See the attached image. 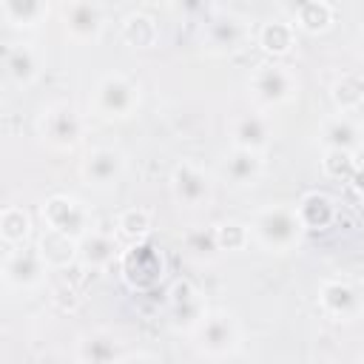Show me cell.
I'll use <instances>...</instances> for the list:
<instances>
[{
  "instance_id": "obj_1",
  "label": "cell",
  "mask_w": 364,
  "mask_h": 364,
  "mask_svg": "<svg viewBox=\"0 0 364 364\" xmlns=\"http://www.w3.org/2000/svg\"><path fill=\"white\" fill-rule=\"evenodd\" d=\"M247 228H250V239L267 253H290L299 247V242L304 236L296 205H287V202L262 205L250 216Z\"/></svg>"
},
{
  "instance_id": "obj_14",
  "label": "cell",
  "mask_w": 364,
  "mask_h": 364,
  "mask_svg": "<svg viewBox=\"0 0 364 364\" xmlns=\"http://www.w3.org/2000/svg\"><path fill=\"white\" fill-rule=\"evenodd\" d=\"M318 310L333 321H355L364 316V293L350 279H324L318 287Z\"/></svg>"
},
{
  "instance_id": "obj_18",
  "label": "cell",
  "mask_w": 364,
  "mask_h": 364,
  "mask_svg": "<svg viewBox=\"0 0 364 364\" xmlns=\"http://www.w3.org/2000/svg\"><path fill=\"white\" fill-rule=\"evenodd\" d=\"M119 242L117 233L105 230V228H94L88 230L80 242H77V262L88 270H108L114 262H119Z\"/></svg>"
},
{
  "instance_id": "obj_12",
  "label": "cell",
  "mask_w": 364,
  "mask_h": 364,
  "mask_svg": "<svg viewBox=\"0 0 364 364\" xmlns=\"http://www.w3.org/2000/svg\"><path fill=\"white\" fill-rule=\"evenodd\" d=\"M250 40V26L239 14H216L202 28V48L213 57H230L242 51Z\"/></svg>"
},
{
  "instance_id": "obj_25",
  "label": "cell",
  "mask_w": 364,
  "mask_h": 364,
  "mask_svg": "<svg viewBox=\"0 0 364 364\" xmlns=\"http://www.w3.org/2000/svg\"><path fill=\"white\" fill-rule=\"evenodd\" d=\"M37 250L51 270H65L68 264L77 262V242L71 236H63V233L48 230V228L37 236Z\"/></svg>"
},
{
  "instance_id": "obj_17",
  "label": "cell",
  "mask_w": 364,
  "mask_h": 364,
  "mask_svg": "<svg viewBox=\"0 0 364 364\" xmlns=\"http://www.w3.org/2000/svg\"><path fill=\"white\" fill-rule=\"evenodd\" d=\"M230 145L264 154L273 142V122L264 111H245L230 119Z\"/></svg>"
},
{
  "instance_id": "obj_21",
  "label": "cell",
  "mask_w": 364,
  "mask_h": 364,
  "mask_svg": "<svg viewBox=\"0 0 364 364\" xmlns=\"http://www.w3.org/2000/svg\"><path fill=\"white\" fill-rule=\"evenodd\" d=\"M125 353L111 330H88L77 341V361L80 364H117Z\"/></svg>"
},
{
  "instance_id": "obj_31",
  "label": "cell",
  "mask_w": 364,
  "mask_h": 364,
  "mask_svg": "<svg viewBox=\"0 0 364 364\" xmlns=\"http://www.w3.org/2000/svg\"><path fill=\"white\" fill-rule=\"evenodd\" d=\"M355 168H358V156L355 154H347V151H324L321 154V171L330 179L350 182Z\"/></svg>"
},
{
  "instance_id": "obj_22",
  "label": "cell",
  "mask_w": 364,
  "mask_h": 364,
  "mask_svg": "<svg viewBox=\"0 0 364 364\" xmlns=\"http://www.w3.org/2000/svg\"><path fill=\"white\" fill-rule=\"evenodd\" d=\"M256 46H259L267 57H273V60L290 54L293 46H296V28H293V23L284 20V17H270V20H264V23L259 26V31H256Z\"/></svg>"
},
{
  "instance_id": "obj_34",
  "label": "cell",
  "mask_w": 364,
  "mask_h": 364,
  "mask_svg": "<svg viewBox=\"0 0 364 364\" xmlns=\"http://www.w3.org/2000/svg\"><path fill=\"white\" fill-rule=\"evenodd\" d=\"M350 185H353V191H355V193L364 199V162H358V168H355V173H353Z\"/></svg>"
},
{
  "instance_id": "obj_35",
  "label": "cell",
  "mask_w": 364,
  "mask_h": 364,
  "mask_svg": "<svg viewBox=\"0 0 364 364\" xmlns=\"http://www.w3.org/2000/svg\"><path fill=\"white\" fill-rule=\"evenodd\" d=\"M358 51H361V57H364V28L358 31Z\"/></svg>"
},
{
  "instance_id": "obj_30",
  "label": "cell",
  "mask_w": 364,
  "mask_h": 364,
  "mask_svg": "<svg viewBox=\"0 0 364 364\" xmlns=\"http://www.w3.org/2000/svg\"><path fill=\"white\" fill-rule=\"evenodd\" d=\"M213 233H216V245L219 250H242L247 247L253 239H250V228L239 219H225V222H216L213 225Z\"/></svg>"
},
{
  "instance_id": "obj_8",
  "label": "cell",
  "mask_w": 364,
  "mask_h": 364,
  "mask_svg": "<svg viewBox=\"0 0 364 364\" xmlns=\"http://www.w3.org/2000/svg\"><path fill=\"white\" fill-rule=\"evenodd\" d=\"M48 273H51V267L40 256L37 245L34 247H28V245L9 247L6 256H3V262H0V279H3V284L9 290H20V293H28V290L43 287Z\"/></svg>"
},
{
  "instance_id": "obj_5",
  "label": "cell",
  "mask_w": 364,
  "mask_h": 364,
  "mask_svg": "<svg viewBox=\"0 0 364 364\" xmlns=\"http://www.w3.org/2000/svg\"><path fill=\"white\" fill-rule=\"evenodd\" d=\"M239 341H242V327L230 310H210L205 316V321L193 330L196 353L210 358V361L233 355L239 350Z\"/></svg>"
},
{
  "instance_id": "obj_19",
  "label": "cell",
  "mask_w": 364,
  "mask_h": 364,
  "mask_svg": "<svg viewBox=\"0 0 364 364\" xmlns=\"http://www.w3.org/2000/svg\"><path fill=\"white\" fill-rule=\"evenodd\" d=\"M222 171H225V176H228L230 185H236V188H253L264 176V154L245 151V148H230L225 154Z\"/></svg>"
},
{
  "instance_id": "obj_27",
  "label": "cell",
  "mask_w": 364,
  "mask_h": 364,
  "mask_svg": "<svg viewBox=\"0 0 364 364\" xmlns=\"http://www.w3.org/2000/svg\"><path fill=\"white\" fill-rule=\"evenodd\" d=\"M330 100L338 114H355L364 105V77L358 74H341L330 85Z\"/></svg>"
},
{
  "instance_id": "obj_13",
  "label": "cell",
  "mask_w": 364,
  "mask_h": 364,
  "mask_svg": "<svg viewBox=\"0 0 364 364\" xmlns=\"http://www.w3.org/2000/svg\"><path fill=\"white\" fill-rule=\"evenodd\" d=\"M171 196L179 208H202L213 196V179L199 162L182 159L171 171Z\"/></svg>"
},
{
  "instance_id": "obj_29",
  "label": "cell",
  "mask_w": 364,
  "mask_h": 364,
  "mask_svg": "<svg viewBox=\"0 0 364 364\" xmlns=\"http://www.w3.org/2000/svg\"><path fill=\"white\" fill-rule=\"evenodd\" d=\"M154 230V216L148 208H125L117 216V236L128 239V242H145L148 233Z\"/></svg>"
},
{
  "instance_id": "obj_20",
  "label": "cell",
  "mask_w": 364,
  "mask_h": 364,
  "mask_svg": "<svg viewBox=\"0 0 364 364\" xmlns=\"http://www.w3.org/2000/svg\"><path fill=\"white\" fill-rule=\"evenodd\" d=\"M296 213H299V222L304 230H313V233H321L327 230L336 216H338V208H336V199L324 191H307L299 202H296Z\"/></svg>"
},
{
  "instance_id": "obj_32",
  "label": "cell",
  "mask_w": 364,
  "mask_h": 364,
  "mask_svg": "<svg viewBox=\"0 0 364 364\" xmlns=\"http://www.w3.org/2000/svg\"><path fill=\"white\" fill-rule=\"evenodd\" d=\"M185 247H188L193 256H199V259H210V256L219 250L213 225H210V228H193V230H188V233H185Z\"/></svg>"
},
{
  "instance_id": "obj_10",
  "label": "cell",
  "mask_w": 364,
  "mask_h": 364,
  "mask_svg": "<svg viewBox=\"0 0 364 364\" xmlns=\"http://www.w3.org/2000/svg\"><path fill=\"white\" fill-rule=\"evenodd\" d=\"M125 154L114 145H97L88 148L80 159V179L94 191H111L125 176Z\"/></svg>"
},
{
  "instance_id": "obj_26",
  "label": "cell",
  "mask_w": 364,
  "mask_h": 364,
  "mask_svg": "<svg viewBox=\"0 0 364 364\" xmlns=\"http://www.w3.org/2000/svg\"><path fill=\"white\" fill-rule=\"evenodd\" d=\"M48 11L51 9L43 0H0V14L14 28H37Z\"/></svg>"
},
{
  "instance_id": "obj_16",
  "label": "cell",
  "mask_w": 364,
  "mask_h": 364,
  "mask_svg": "<svg viewBox=\"0 0 364 364\" xmlns=\"http://www.w3.org/2000/svg\"><path fill=\"white\" fill-rule=\"evenodd\" d=\"M40 71H43V54L34 43L28 40H17V43H9L6 51H3V74L11 85L17 88H28L40 80Z\"/></svg>"
},
{
  "instance_id": "obj_11",
  "label": "cell",
  "mask_w": 364,
  "mask_h": 364,
  "mask_svg": "<svg viewBox=\"0 0 364 364\" xmlns=\"http://www.w3.org/2000/svg\"><path fill=\"white\" fill-rule=\"evenodd\" d=\"M63 31L77 46H94L105 34V9L94 0H71L60 9Z\"/></svg>"
},
{
  "instance_id": "obj_28",
  "label": "cell",
  "mask_w": 364,
  "mask_h": 364,
  "mask_svg": "<svg viewBox=\"0 0 364 364\" xmlns=\"http://www.w3.org/2000/svg\"><path fill=\"white\" fill-rule=\"evenodd\" d=\"M31 236V213L20 205H9L0 210V239L9 247H20L26 245V239Z\"/></svg>"
},
{
  "instance_id": "obj_7",
  "label": "cell",
  "mask_w": 364,
  "mask_h": 364,
  "mask_svg": "<svg viewBox=\"0 0 364 364\" xmlns=\"http://www.w3.org/2000/svg\"><path fill=\"white\" fill-rule=\"evenodd\" d=\"M40 216L46 222L48 230H57L63 236H71L74 242H80L88 230H94V216L91 208L71 196V193H51L43 205H40Z\"/></svg>"
},
{
  "instance_id": "obj_9",
  "label": "cell",
  "mask_w": 364,
  "mask_h": 364,
  "mask_svg": "<svg viewBox=\"0 0 364 364\" xmlns=\"http://www.w3.org/2000/svg\"><path fill=\"white\" fill-rule=\"evenodd\" d=\"M208 301L202 296V290L193 284V282H173L171 290H168V299H165V316H168V324L176 330V333H191L205 321L208 316Z\"/></svg>"
},
{
  "instance_id": "obj_2",
  "label": "cell",
  "mask_w": 364,
  "mask_h": 364,
  "mask_svg": "<svg viewBox=\"0 0 364 364\" xmlns=\"http://www.w3.org/2000/svg\"><path fill=\"white\" fill-rule=\"evenodd\" d=\"M299 85L301 82L296 68L282 60L259 63L247 77V91H250V100L259 105V111H270L293 102L299 97Z\"/></svg>"
},
{
  "instance_id": "obj_4",
  "label": "cell",
  "mask_w": 364,
  "mask_h": 364,
  "mask_svg": "<svg viewBox=\"0 0 364 364\" xmlns=\"http://www.w3.org/2000/svg\"><path fill=\"white\" fill-rule=\"evenodd\" d=\"M91 111L102 119H128L139 111V85L122 74L108 71L94 82L91 91Z\"/></svg>"
},
{
  "instance_id": "obj_15",
  "label": "cell",
  "mask_w": 364,
  "mask_h": 364,
  "mask_svg": "<svg viewBox=\"0 0 364 364\" xmlns=\"http://www.w3.org/2000/svg\"><path fill=\"white\" fill-rule=\"evenodd\" d=\"M318 145L321 151H347L358 156L364 151V122L355 114H333L318 128Z\"/></svg>"
},
{
  "instance_id": "obj_24",
  "label": "cell",
  "mask_w": 364,
  "mask_h": 364,
  "mask_svg": "<svg viewBox=\"0 0 364 364\" xmlns=\"http://www.w3.org/2000/svg\"><path fill=\"white\" fill-rule=\"evenodd\" d=\"M336 20V9L327 0H304L299 6H293V28L304 31V34H324Z\"/></svg>"
},
{
  "instance_id": "obj_3",
  "label": "cell",
  "mask_w": 364,
  "mask_h": 364,
  "mask_svg": "<svg viewBox=\"0 0 364 364\" xmlns=\"http://www.w3.org/2000/svg\"><path fill=\"white\" fill-rule=\"evenodd\" d=\"M37 134L54 151H74L85 136V117L74 102L54 100L37 117Z\"/></svg>"
},
{
  "instance_id": "obj_23",
  "label": "cell",
  "mask_w": 364,
  "mask_h": 364,
  "mask_svg": "<svg viewBox=\"0 0 364 364\" xmlns=\"http://www.w3.org/2000/svg\"><path fill=\"white\" fill-rule=\"evenodd\" d=\"M119 37L131 48H154L159 43V23L148 11H128L122 17Z\"/></svg>"
},
{
  "instance_id": "obj_6",
  "label": "cell",
  "mask_w": 364,
  "mask_h": 364,
  "mask_svg": "<svg viewBox=\"0 0 364 364\" xmlns=\"http://www.w3.org/2000/svg\"><path fill=\"white\" fill-rule=\"evenodd\" d=\"M119 276L131 290H151L162 282L165 276V256L156 245L145 242H131L119 253Z\"/></svg>"
},
{
  "instance_id": "obj_33",
  "label": "cell",
  "mask_w": 364,
  "mask_h": 364,
  "mask_svg": "<svg viewBox=\"0 0 364 364\" xmlns=\"http://www.w3.org/2000/svg\"><path fill=\"white\" fill-rule=\"evenodd\" d=\"M117 364H162L156 355H151V353H142V350H136V353H125Z\"/></svg>"
}]
</instances>
